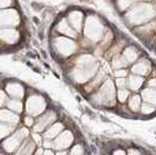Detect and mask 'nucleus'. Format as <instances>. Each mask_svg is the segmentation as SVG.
Returning <instances> with one entry per match:
<instances>
[{"mask_svg": "<svg viewBox=\"0 0 156 155\" xmlns=\"http://www.w3.org/2000/svg\"><path fill=\"white\" fill-rule=\"evenodd\" d=\"M139 55H140L139 49H137L136 47H134V45L127 47L124 50V52H122V57H124L125 61L127 62V64L134 63L137 58H139Z\"/></svg>", "mask_w": 156, "mask_h": 155, "instance_id": "nucleus-6", "label": "nucleus"}, {"mask_svg": "<svg viewBox=\"0 0 156 155\" xmlns=\"http://www.w3.org/2000/svg\"><path fill=\"white\" fill-rule=\"evenodd\" d=\"M156 112V106L155 105H153V104L150 103H147V102H144V103L141 104V107H140V113L143 114V116H151L153 113H155Z\"/></svg>", "mask_w": 156, "mask_h": 155, "instance_id": "nucleus-11", "label": "nucleus"}, {"mask_svg": "<svg viewBox=\"0 0 156 155\" xmlns=\"http://www.w3.org/2000/svg\"><path fill=\"white\" fill-rule=\"evenodd\" d=\"M56 119V114L52 111H48L46 114H43L42 117H40V119L37 120V123L34 127L35 132H42L48 127L49 124H51L54 120Z\"/></svg>", "mask_w": 156, "mask_h": 155, "instance_id": "nucleus-3", "label": "nucleus"}, {"mask_svg": "<svg viewBox=\"0 0 156 155\" xmlns=\"http://www.w3.org/2000/svg\"><path fill=\"white\" fill-rule=\"evenodd\" d=\"M72 134L69 132V131H65L63 132L61 135H58V138L55 140V147L56 148H66L68 146H70L72 142Z\"/></svg>", "mask_w": 156, "mask_h": 155, "instance_id": "nucleus-5", "label": "nucleus"}, {"mask_svg": "<svg viewBox=\"0 0 156 155\" xmlns=\"http://www.w3.org/2000/svg\"><path fill=\"white\" fill-rule=\"evenodd\" d=\"M0 117H6V118H2L1 120H4V121H9V123H12V124L13 123L15 124L18 120H19L18 116L9 113L8 111H1V112H0Z\"/></svg>", "mask_w": 156, "mask_h": 155, "instance_id": "nucleus-13", "label": "nucleus"}, {"mask_svg": "<svg viewBox=\"0 0 156 155\" xmlns=\"http://www.w3.org/2000/svg\"><path fill=\"white\" fill-rule=\"evenodd\" d=\"M114 75H115V77H126L127 76V71L125 69H120V70L115 71Z\"/></svg>", "mask_w": 156, "mask_h": 155, "instance_id": "nucleus-17", "label": "nucleus"}, {"mask_svg": "<svg viewBox=\"0 0 156 155\" xmlns=\"http://www.w3.org/2000/svg\"><path fill=\"white\" fill-rule=\"evenodd\" d=\"M147 86H148V88H154V89H156V78H151L150 81H148V82H147Z\"/></svg>", "mask_w": 156, "mask_h": 155, "instance_id": "nucleus-18", "label": "nucleus"}, {"mask_svg": "<svg viewBox=\"0 0 156 155\" xmlns=\"http://www.w3.org/2000/svg\"><path fill=\"white\" fill-rule=\"evenodd\" d=\"M27 107H28V112L33 113V114H37L41 111L43 110L44 107V102L42 100V98L40 97H33L29 98L28 104H27Z\"/></svg>", "mask_w": 156, "mask_h": 155, "instance_id": "nucleus-4", "label": "nucleus"}, {"mask_svg": "<svg viewBox=\"0 0 156 155\" xmlns=\"http://www.w3.org/2000/svg\"><path fill=\"white\" fill-rule=\"evenodd\" d=\"M5 100H6V96L4 95V92L0 91V105L2 103H5Z\"/></svg>", "mask_w": 156, "mask_h": 155, "instance_id": "nucleus-20", "label": "nucleus"}, {"mask_svg": "<svg viewBox=\"0 0 156 155\" xmlns=\"http://www.w3.org/2000/svg\"><path fill=\"white\" fill-rule=\"evenodd\" d=\"M141 104H142V99L140 95H130L128 98V106H129V110L134 113L140 112V107H141Z\"/></svg>", "mask_w": 156, "mask_h": 155, "instance_id": "nucleus-9", "label": "nucleus"}, {"mask_svg": "<svg viewBox=\"0 0 156 155\" xmlns=\"http://www.w3.org/2000/svg\"><path fill=\"white\" fill-rule=\"evenodd\" d=\"M132 14H133V19L130 20L132 23L135 25H141L142 22L147 21V20L151 19V16H154V9L150 5H139L135 8H132Z\"/></svg>", "mask_w": 156, "mask_h": 155, "instance_id": "nucleus-1", "label": "nucleus"}, {"mask_svg": "<svg viewBox=\"0 0 156 155\" xmlns=\"http://www.w3.org/2000/svg\"><path fill=\"white\" fill-rule=\"evenodd\" d=\"M151 63H150L149 59L147 58H141L139 61H135L134 62V65L132 67V72L135 74V75H139V76H147L148 74H150V70H151Z\"/></svg>", "mask_w": 156, "mask_h": 155, "instance_id": "nucleus-2", "label": "nucleus"}, {"mask_svg": "<svg viewBox=\"0 0 156 155\" xmlns=\"http://www.w3.org/2000/svg\"><path fill=\"white\" fill-rule=\"evenodd\" d=\"M143 84H144V77L143 76H139V75H135V74H132L129 78H128V88L132 91H134V92L141 90Z\"/></svg>", "mask_w": 156, "mask_h": 155, "instance_id": "nucleus-7", "label": "nucleus"}, {"mask_svg": "<svg viewBox=\"0 0 156 155\" xmlns=\"http://www.w3.org/2000/svg\"><path fill=\"white\" fill-rule=\"evenodd\" d=\"M63 129V125L62 124H55V125H52L50 128L47 129L46 134H44V136H46L47 140H49V139H54V138H56V136L59 134V132Z\"/></svg>", "mask_w": 156, "mask_h": 155, "instance_id": "nucleus-10", "label": "nucleus"}, {"mask_svg": "<svg viewBox=\"0 0 156 155\" xmlns=\"http://www.w3.org/2000/svg\"><path fill=\"white\" fill-rule=\"evenodd\" d=\"M33 139L37 142V143H41V141H42V139H41V136H40L39 134H34V135H33Z\"/></svg>", "mask_w": 156, "mask_h": 155, "instance_id": "nucleus-21", "label": "nucleus"}, {"mask_svg": "<svg viewBox=\"0 0 156 155\" xmlns=\"http://www.w3.org/2000/svg\"><path fill=\"white\" fill-rule=\"evenodd\" d=\"M25 123L28 125V126H32V124H33V119L30 118V117H27L26 119H25Z\"/></svg>", "mask_w": 156, "mask_h": 155, "instance_id": "nucleus-22", "label": "nucleus"}, {"mask_svg": "<svg viewBox=\"0 0 156 155\" xmlns=\"http://www.w3.org/2000/svg\"><path fill=\"white\" fill-rule=\"evenodd\" d=\"M130 96V91L127 89V88H124V89H118L117 91V97L119 99V102L121 104L126 103L128 100V98Z\"/></svg>", "mask_w": 156, "mask_h": 155, "instance_id": "nucleus-12", "label": "nucleus"}, {"mask_svg": "<svg viewBox=\"0 0 156 155\" xmlns=\"http://www.w3.org/2000/svg\"><path fill=\"white\" fill-rule=\"evenodd\" d=\"M115 86L118 89H124V88H128V79L126 77H115Z\"/></svg>", "mask_w": 156, "mask_h": 155, "instance_id": "nucleus-14", "label": "nucleus"}, {"mask_svg": "<svg viewBox=\"0 0 156 155\" xmlns=\"http://www.w3.org/2000/svg\"><path fill=\"white\" fill-rule=\"evenodd\" d=\"M79 147H80V146H79V145H77V146L72 149L70 153H72V154H73V153H76V152H78V153H84V150H83V149H79Z\"/></svg>", "mask_w": 156, "mask_h": 155, "instance_id": "nucleus-19", "label": "nucleus"}, {"mask_svg": "<svg viewBox=\"0 0 156 155\" xmlns=\"http://www.w3.org/2000/svg\"><path fill=\"white\" fill-rule=\"evenodd\" d=\"M8 107H9L11 110H14V111H18V112H20V111H22V104L20 103L19 100H15V99H13V100H11V102L8 103Z\"/></svg>", "mask_w": 156, "mask_h": 155, "instance_id": "nucleus-15", "label": "nucleus"}, {"mask_svg": "<svg viewBox=\"0 0 156 155\" xmlns=\"http://www.w3.org/2000/svg\"><path fill=\"white\" fill-rule=\"evenodd\" d=\"M141 98L144 102L150 103L156 106V89L154 88H146L141 90Z\"/></svg>", "mask_w": 156, "mask_h": 155, "instance_id": "nucleus-8", "label": "nucleus"}, {"mask_svg": "<svg viewBox=\"0 0 156 155\" xmlns=\"http://www.w3.org/2000/svg\"><path fill=\"white\" fill-rule=\"evenodd\" d=\"M134 0H118V5H119V7L122 6V8H127V7L130 6V4Z\"/></svg>", "mask_w": 156, "mask_h": 155, "instance_id": "nucleus-16", "label": "nucleus"}]
</instances>
